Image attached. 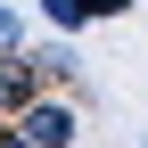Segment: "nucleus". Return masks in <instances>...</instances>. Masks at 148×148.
Returning <instances> with one entry per match:
<instances>
[{
	"label": "nucleus",
	"instance_id": "f257e3e1",
	"mask_svg": "<svg viewBox=\"0 0 148 148\" xmlns=\"http://www.w3.org/2000/svg\"><path fill=\"white\" fill-rule=\"evenodd\" d=\"M41 82H49V74L33 66L25 49H0V115H25V107L41 99Z\"/></svg>",
	"mask_w": 148,
	"mask_h": 148
},
{
	"label": "nucleus",
	"instance_id": "f03ea898",
	"mask_svg": "<svg viewBox=\"0 0 148 148\" xmlns=\"http://www.w3.org/2000/svg\"><path fill=\"white\" fill-rule=\"evenodd\" d=\"M8 123H16L33 148H66V140H74V107H66V99H33L25 115H8Z\"/></svg>",
	"mask_w": 148,
	"mask_h": 148
},
{
	"label": "nucleus",
	"instance_id": "7ed1b4c3",
	"mask_svg": "<svg viewBox=\"0 0 148 148\" xmlns=\"http://www.w3.org/2000/svg\"><path fill=\"white\" fill-rule=\"evenodd\" d=\"M41 16H49V25H66V33H74V25H90V0H41Z\"/></svg>",
	"mask_w": 148,
	"mask_h": 148
},
{
	"label": "nucleus",
	"instance_id": "20e7f679",
	"mask_svg": "<svg viewBox=\"0 0 148 148\" xmlns=\"http://www.w3.org/2000/svg\"><path fill=\"white\" fill-rule=\"evenodd\" d=\"M25 41V25H16V8H0V49H16Z\"/></svg>",
	"mask_w": 148,
	"mask_h": 148
},
{
	"label": "nucleus",
	"instance_id": "39448f33",
	"mask_svg": "<svg viewBox=\"0 0 148 148\" xmlns=\"http://www.w3.org/2000/svg\"><path fill=\"white\" fill-rule=\"evenodd\" d=\"M0 148H33V140H25V132H16V123H0Z\"/></svg>",
	"mask_w": 148,
	"mask_h": 148
},
{
	"label": "nucleus",
	"instance_id": "423d86ee",
	"mask_svg": "<svg viewBox=\"0 0 148 148\" xmlns=\"http://www.w3.org/2000/svg\"><path fill=\"white\" fill-rule=\"evenodd\" d=\"M115 8H132V0H90V16H115Z\"/></svg>",
	"mask_w": 148,
	"mask_h": 148
}]
</instances>
